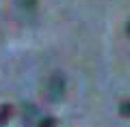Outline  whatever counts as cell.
<instances>
[{"mask_svg":"<svg viewBox=\"0 0 130 127\" xmlns=\"http://www.w3.org/2000/svg\"><path fill=\"white\" fill-rule=\"evenodd\" d=\"M65 93V78L61 75V73H54V75H50V80H48V99L50 101H59L61 97H63Z\"/></svg>","mask_w":130,"mask_h":127,"instance_id":"cell-1","label":"cell"},{"mask_svg":"<svg viewBox=\"0 0 130 127\" xmlns=\"http://www.w3.org/2000/svg\"><path fill=\"white\" fill-rule=\"evenodd\" d=\"M22 116H24V123H35V118H37V108H35V106H24Z\"/></svg>","mask_w":130,"mask_h":127,"instance_id":"cell-3","label":"cell"},{"mask_svg":"<svg viewBox=\"0 0 130 127\" xmlns=\"http://www.w3.org/2000/svg\"><path fill=\"white\" fill-rule=\"evenodd\" d=\"M11 114H13V108H11L9 104H5V106H0V127H5L7 123H9Z\"/></svg>","mask_w":130,"mask_h":127,"instance_id":"cell-2","label":"cell"},{"mask_svg":"<svg viewBox=\"0 0 130 127\" xmlns=\"http://www.w3.org/2000/svg\"><path fill=\"white\" fill-rule=\"evenodd\" d=\"M18 5L22 7V9H35L37 0H18Z\"/></svg>","mask_w":130,"mask_h":127,"instance_id":"cell-5","label":"cell"},{"mask_svg":"<svg viewBox=\"0 0 130 127\" xmlns=\"http://www.w3.org/2000/svg\"><path fill=\"white\" fill-rule=\"evenodd\" d=\"M119 112L124 114V116H130V101H124V104H119Z\"/></svg>","mask_w":130,"mask_h":127,"instance_id":"cell-6","label":"cell"},{"mask_svg":"<svg viewBox=\"0 0 130 127\" xmlns=\"http://www.w3.org/2000/svg\"><path fill=\"white\" fill-rule=\"evenodd\" d=\"M56 125H59V121L54 116H46V118H41L37 123V127H56Z\"/></svg>","mask_w":130,"mask_h":127,"instance_id":"cell-4","label":"cell"},{"mask_svg":"<svg viewBox=\"0 0 130 127\" xmlns=\"http://www.w3.org/2000/svg\"><path fill=\"white\" fill-rule=\"evenodd\" d=\"M128 32H130V24H128Z\"/></svg>","mask_w":130,"mask_h":127,"instance_id":"cell-7","label":"cell"}]
</instances>
